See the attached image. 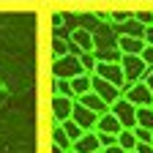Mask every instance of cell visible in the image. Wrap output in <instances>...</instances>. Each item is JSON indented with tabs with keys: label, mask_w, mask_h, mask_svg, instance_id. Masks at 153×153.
<instances>
[{
	"label": "cell",
	"mask_w": 153,
	"mask_h": 153,
	"mask_svg": "<svg viewBox=\"0 0 153 153\" xmlns=\"http://www.w3.org/2000/svg\"><path fill=\"white\" fill-rule=\"evenodd\" d=\"M128 153H134V150H128Z\"/></svg>",
	"instance_id": "39"
},
{
	"label": "cell",
	"mask_w": 153,
	"mask_h": 153,
	"mask_svg": "<svg viewBox=\"0 0 153 153\" xmlns=\"http://www.w3.org/2000/svg\"><path fill=\"white\" fill-rule=\"evenodd\" d=\"M49 153H66V150H60L57 145H52V148H49Z\"/></svg>",
	"instance_id": "35"
},
{
	"label": "cell",
	"mask_w": 153,
	"mask_h": 153,
	"mask_svg": "<svg viewBox=\"0 0 153 153\" xmlns=\"http://www.w3.org/2000/svg\"><path fill=\"white\" fill-rule=\"evenodd\" d=\"M101 150H104V153H126L120 145H109V148H101Z\"/></svg>",
	"instance_id": "33"
},
{
	"label": "cell",
	"mask_w": 153,
	"mask_h": 153,
	"mask_svg": "<svg viewBox=\"0 0 153 153\" xmlns=\"http://www.w3.org/2000/svg\"><path fill=\"white\" fill-rule=\"evenodd\" d=\"M137 126L153 131V109L150 107H137Z\"/></svg>",
	"instance_id": "20"
},
{
	"label": "cell",
	"mask_w": 153,
	"mask_h": 153,
	"mask_svg": "<svg viewBox=\"0 0 153 153\" xmlns=\"http://www.w3.org/2000/svg\"><path fill=\"white\" fill-rule=\"evenodd\" d=\"M96 134H99V145H101V148L118 145V134H104V131H96Z\"/></svg>",
	"instance_id": "26"
},
{
	"label": "cell",
	"mask_w": 153,
	"mask_h": 153,
	"mask_svg": "<svg viewBox=\"0 0 153 153\" xmlns=\"http://www.w3.org/2000/svg\"><path fill=\"white\" fill-rule=\"evenodd\" d=\"M131 16H134V11H118L115 8V11H109V22L120 25V22H126V19H131Z\"/></svg>",
	"instance_id": "25"
},
{
	"label": "cell",
	"mask_w": 153,
	"mask_h": 153,
	"mask_svg": "<svg viewBox=\"0 0 153 153\" xmlns=\"http://www.w3.org/2000/svg\"><path fill=\"white\" fill-rule=\"evenodd\" d=\"M93 131H104V134H118V131H123V126L118 123V118L107 109V112H101L99 118H96V128Z\"/></svg>",
	"instance_id": "12"
},
{
	"label": "cell",
	"mask_w": 153,
	"mask_h": 153,
	"mask_svg": "<svg viewBox=\"0 0 153 153\" xmlns=\"http://www.w3.org/2000/svg\"><path fill=\"white\" fill-rule=\"evenodd\" d=\"M71 109H74V99L68 96H57L52 93V101H49V112H52V120L55 123H63L71 118Z\"/></svg>",
	"instance_id": "8"
},
{
	"label": "cell",
	"mask_w": 153,
	"mask_h": 153,
	"mask_svg": "<svg viewBox=\"0 0 153 153\" xmlns=\"http://www.w3.org/2000/svg\"><path fill=\"white\" fill-rule=\"evenodd\" d=\"M96 118H99V115L96 112H90L88 107H82L79 101L74 99V109H71V120L79 126L82 131H90V128H96Z\"/></svg>",
	"instance_id": "10"
},
{
	"label": "cell",
	"mask_w": 153,
	"mask_h": 153,
	"mask_svg": "<svg viewBox=\"0 0 153 153\" xmlns=\"http://www.w3.org/2000/svg\"><path fill=\"white\" fill-rule=\"evenodd\" d=\"M63 25V14H52V27H60Z\"/></svg>",
	"instance_id": "34"
},
{
	"label": "cell",
	"mask_w": 153,
	"mask_h": 153,
	"mask_svg": "<svg viewBox=\"0 0 153 153\" xmlns=\"http://www.w3.org/2000/svg\"><path fill=\"white\" fill-rule=\"evenodd\" d=\"M134 153H153V142H137Z\"/></svg>",
	"instance_id": "30"
},
{
	"label": "cell",
	"mask_w": 153,
	"mask_h": 153,
	"mask_svg": "<svg viewBox=\"0 0 153 153\" xmlns=\"http://www.w3.org/2000/svg\"><path fill=\"white\" fill-rule=\"evenodd\" d=\"M96 153H104V150H96Z\"/></svg>",
	"instance_id": "36"
},
{
	"label": "cell",
	"mask_w": 153,
	"mask_h": 153,
	"mask_svg": "<svg viewBox=\"0 0 153 153\" xmlns=\"http://www.w3.org/2000/svg\"><path fill=\"white\" fill-rule=\"evenodd\" d=\"M68 88H71V96L74 99H79L90 90V74H79V76H71L68 79Z\"/></svg>",
	"instance_id": "16"
},
{
	"label": "cell",
	"mask_w": 153,
	"mask_h": 153,
	"mask_svg": "<svg viewBox=\"0 0 153 153\" xmlns=\"http://www.w3.org/2000/svg\"><path fill=\"white\" fill-rule=\"evenodd\" d=\"M115 27V33H118V36H134V38H142L145 36V27L137 22V19H126V22H120V25H112Z\"/></svg>",
	"instance_id": "15"
},
{
	"label": "cell",
	"mask_w": 153,
	"mask_h": 153,
	"mask_svg": "<svg viewBox=\"0 0 153 153\" xmlns=\"http://www.w3.org/2000/svg\"><path fill=\"white\" fill-rule=\"evenodd\" d=\"M118 145H120L126 153L137 148V134H134V128H123V131H118Z\"/></svg>",
	"instance_id": "17"
},
{
	"label": "cell",
	"mask_w": 153,
	"mask_h": 153,
	"mask_svg": "<svg viewBox=\"0 0 153 153\" xmlns=\"http://www.w3.org/2000/svg\"><path fill=\"white\" fill-rule=\"evenodd\" d=\"M52 93H57V96H68V99H74V96H71V88H68V79H52Z\"/></svg>",
	"instance_id": "23"
},
{
	"label": "cell",
	"mask_w": 153,
	"mask_h": 153,
	"mask_svg": "<svg viewBox=\"0 0 153 153\" xmlns=\"http://www.w3.org/2000/svg\"><path fill=\"white\" fill-rule=\"evenodd\" d=\"M90 90L99 96L101 101H107V104H112V101L120 99V88L112 85V82H107V79H101V76H96V74H90Z\"/></svg>",
	"instance_id": "7"
},
{
	"label": "cell",
	"mask_w": 153,
	"mask_h": 153,
	"mask_svg": "<svg viewBox=\"0 0 153 153\" xmlns=\"http://www.w3.org/2000/svg\"><path fill=\"white\" fill-rule=\"evenodd\" d=\"M60 128L66 131V137H68L71 142H74V140H79V137H82V128H79V126H76V123H74L71 118H68V120H63V123H60Z\"/></svg>",
	"instance_id": "22"
},
{
	"label": "cell",
	"mask_w": 153,
	"mask_h": 153,
	"mask_svg": "<svg viewBox=\"0 0 153 153\" xmlns=\"http://www.w3.org/2000/svg\"><path fill=\"white\" fill-rule=\"evenodd\" d=\"M71 150H74V153H96V150H101L99 134H96L93 128H90V131H82V137L71 142Z\"/></svg>",
	"instance_id": "11"
},
{
	"label": "cell",
	"mask_w": 153,
	"mask_h": 153,
	"mask_svg": "<svg viewBox=\"0 0 153 153\" xmlns=\"http://www.w3.org/2000/svg\"><path fill=\"white\" fill-rule=\"evenodd\" d=\"M120 96H123V99H128L134 107H150V104H153V93H150V88H148L145 82H131V85H123Z\"/></svg>",
	"instance_id": "5"
},
{
	"label": "cell",
	"mask_w": 153,
	"mask_h": 153,
	"mask_svg": "<svg viewBox=\"0 0 153 153\" xmlns=\"http://www.w3.org/2000/svg\"><path fill=\"white\" fill-rule=\"evenodd\" d=\"M140 57H142V63H145L148 68H153V47H150V44H145V47H142Z\"/></svg>",
	"instance_id": "29"
},
{
	"label": "cell",
	"mask_w": 153,
	"mask_h": 153,
	"mask_svg": "<svg viewBox=\"0 0 153 153\" xmlns=\"http://www.w3.org/2000/svg\"><path fill=\"white\" fill-rule=\"evenodd\" d=\"M150 109H153V104H150Z\"/></svg>",
	"instance_id": "38"
},
{
	"label": "cell",
	"mask_w": 153,
	"mask_h": 153,
	"mask_svg": "<svg viewBox=\"0 0 153 153\" xmlns=\"http://www.w3.org/2000/svg\"><path fill=\"white\" fill-rule=\"evenodd\" d=\"M90 33H93V49H118V33L112 22H99Z\"/></svg>",
	"instance_id": "3"
},
{
	"label": "cell",
	"mask_w": 153,
	"mask_h": 153,
	"mask_svg": "<svg viewBox=\"0 0 153 153\" xmlns=\"http://www.w3.org/2000/svg\"><path fill=\"white\" fill-rule=\"evenodd\" d=\"M76 101H79L82 107H88L90 112H96V115H101V112H107V109H109V104H107V101H101V99H99V96H96L93 90H88L85 96H79Z\"/></svg>",
	"instance_id": "14"
},
{
	"label": "cell",
	"mask_w": 153,
	"mask_h": 153,
	"mask_svg": "<svg viewBox=\"0 0 153 153\" xmlns=\"http://www.w3.org/2000/svg\"><path fill=\"white\" fill-rule=\"evenodd\" d=\"M142 38H145V44H150V47H153V25H148V27H145V36H142Z\"/></svg>",
	"instance_id": "31"
},
{
	"label": "cell",
	"mask_w": 153,
	"mask_h": 153,
	"mask_svg": "<svg viewBox=\"0 0 153 153\" xmlns=\"http://www.w3.org/2000/svg\"><path fill=\"white\" fill-rule=\"evenodd\" d=\"M134 19L142 27H148V25H153V11H134Z\"/></svg>",
	"instance_id": "27"
},
{
	"label": "cell",
	"mask_w": 153,
	"mask_h": 153,
	"mask_svg": "<svg viewBox=\"0 0 153 153\" xmlns=\"http://www.w3.org/2000/svg\"><path fill=\"white\" fill-rule=\"evenodd\" d=\"M79 63H82V71H85V74H93L96 55H93V52H82V55H79Z\"/></svg>",
	"instance_id": "24"
},
{
	"label": "cell",
	"mask_w": 153,
	"mask_h": 153,
	"mask_svg": "<svg viewBox=\"0 0 153 153\" xmlns=\"http://www.w3.org/2000/svg\"><path fill=\"white\" fill-rule=\"evenodd\" d=\"M79 74L85 71L76 55L66 52L63 57H52V79H71V76H79Z\"/></svg>",
	"instance_id": "1"
},
{
	"label": "cell",
	"mask_w": 153,
	"mask_h": 153,
	"mask_svg": "<svg viewBox=\"0 0 153 153\" xmlns=\"http://www.w3.org/2000/svg\"><path fill=\"white\" fill-rule=\"evenodd\" d=\"M145 47V38H134V36H118V52L120 55H140Z\"/></svg>",
	"instance_id": "13"
},
{
	"label": "cell",
	"mask_w": 153,
	"mask_h": 153,
	"mask_svg": "<svg viewBox=\"0 0 153 153\" xmlns=\"http://www.w3.org/2000/svg\"><path fill=\"white\" fill-rule=\"evenodd\" d=\"M93 55H96V63H118L120 60L118 49H93Z\"/></svg>",
	"instance_id": "19"
},
{
	"label": "cell",
	"mask_w": 153,
	"mask_h": 153,
	"mask_svg": "<svg viewBox=\"0 0 153 153\" xmlns=\"http://www.w3.org/2000/svg\"><path fill=\"white\" fill-rule=\"evenodd\" d=\"M148 88H150V93H153V68H148V74H145V79H142Z\"/></svg>",
	"instance_id": "32"
},
{
	"label": "cell",
	"mask_w": 153,
	"mask_h": 153,
	"mask_svg": "<svg viewBox=\"0 0 153 153\" xmlns=\"http://www.w3.org/2000/svg\"><path fill=\"white\" fill-rule=\"evenodd\" d=\"M134 134H137V142H150L153 140V131L142 128V126H134Z\"/></svg>",
	"instance_id": "28"
},
{
	"label": "cell",
	"mask_w": 153,
	"mask_h": 153,
	"mask_svg": "<svg viewBox=\"0 0 153 153\" xmlns=\"http://www.w3.org/2000/svg\"><path fill=\"white\" fill-rule=\"evenodd\" d=\"M49 49H52V57H63V55L68 52V38L55 36V38H52V44H49Z\"/></svg>",
	"instance_id": "21"
},
{
	"label": "cell",
	"mask_w": 153,
	"mask_h": 153,
	"mask_svg": "<svg viewBox=\"0 0 153 153\" xmlns=\"http://www.w3.org/2000/svg\"><path fill=\"white\" fill-rule=\"evenodd\" d=\"M52 145H57L60 150H71V140L66 137V131L60 128V123L52 126Z\"/></svg>",
	"instance_id": "18"
},
{
	"label": "cell",
	"mask_w": 153,
	"mask_h": 153,
	"mask_svg": "<svg viewBox=\"0 0 153 153\" xmlns=\"http://www.w3.org/2000/svg\"><path fill=\"white\" fill-rule=\"evenodd\" d=\"M68 52L79 57L82 52H93V33L88 27H74L68 36Z\"/></svg>",
	"instance_id": "6"
},
{
	"label": "cell",
	"mask_w": 153,
	"mask_h": 153,
	"mask_svg": "<svg viewBox=\"0 0 153 153\" xmlns=\"http://www.w3.org/2000/svg\"><path fill=\"white\" fill-rule=\"evenodd\" d=\"M93 74L101 76V79H107V82H112V85H118L120 90H123V85H126L123 71H120V63H96V66H93Z\"/></svg>",
	"instance_id": "9"
},
{
	"label": "cell",
	"mask_w": 153,
	"mask_h": 153,
	"mask_svg": "<svg viewBox=\"0 0 153 153\" xmlns=\"http://www.w3.org/2000/svg\"><path fill=\"white\" fill-rule=\"evenodd\" d=\"M150 142H153V140H150Z\"/></svg>",
	"instance_id": "40"
},
{
	"label": "cell",
	"mask_w": 153,
	"mask_h": 153,
	"mask_svg": "<svg viewBox=\"0 0 153 153\" xmlns=\"http://www.w3.org/2000/svg\"><path fill=\"white\" fill-rule=\"evenodd\" d=\"M66 153H74V150H66Z\"/></svg>",
	"instance_id": "37"
},
{
	"label": "cell",
	"mask_w": 153,
	"mask_h": 153,
	"mask_svg": "<svg viewBox=\"0 0 153 153\" xmlns=\"http://www.w3.org/2000/svg\"><path fill=\"white\" fill-rule=\"evenodd\" d=\"M109 112L118 118V123L123 128H134V126H137V107H134L128 99H123V96H120L118 101L109 104Z\"/></svg>",
	"instance_id": "4"
},
{
	"label": "cell",
	"mask_w": 153,
	"mask_h": 153,
	"mask_svg": "<svg viewBox=\"0 0 153 153\" xmlns=\"http://www.w3.org/2000/svg\"><path fill=\"white\" fill-rule=\"evenodd\" d=\"M120 71H123V79L126 85L131 82H142L145 79V74H148V66L142 63V57L140 55H120Z\"/></svg>",
	"instance_id": "2"
}]
</instances>
